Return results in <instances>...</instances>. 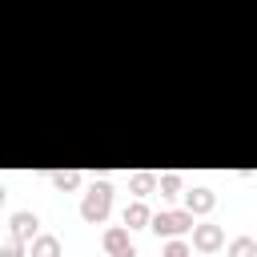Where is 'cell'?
<instances>
[{
  "instance_id": "obj_5",
  "label": "cell",
  "mask_w": 257,
  "mask_h": 257,
  "mask_svg": "<svg viewBox=\"0 0 257 257\" xmlns=\"http://www.w3.org/2000/svg\"><path fill=\"white\" fill-rule=\"evenodd\" d=\"M213 205H217V193H213V189H205V185H201V189H189V193H185V209H189L193 217H197V213H209Z\"/></svg>"
},
{
  "instance_id": "obj_6",
  "label": "cell",
  "mask_w": 257,
  "mask_h": 257,
  "mask_svg": "<svg viewBox=\"0 0 257 257\" xmlns=\"http://www.w3.org/2000/svg\"><path fill=\"white\" fill-rule=\"evenodd\" d=\"M36 213H28V209H20V213H12V237H20V241H32L36 237Z\"/></svg>"
},
{
  "instance_id": "obj_13",
  "label": "cell",
  "mask_w": 257,
  "mask_h": 257,
  "mask_svg": "<svg viewBox=\"0 0 257 257\" xmlns=\"http://www.w3.org/2000/svg\"><path fill=\"white\" fill-rule=\"evenodd\" d=\"M161 257H193V249L185 245V241H177V237H169V245H165V253Z\"/></svg>"
},
{
  "instance_id": "obj_3",
  "label": "cell",
  "mask_w": 257,
  "mask_h": 257,
  "mask_svg": "<svg viewBox=\"0 0 257 257\" xmlns=\"http://www.w3.org/2000/svg\"><path fill=\"white\" fill-rule=\"evenodd\" d=\"M104 253H108V257H137L133 229H124V225H112V229H104Z\"/></svg>"
},
{
  "instance_id": "obj_14",
  "label": "cell",
  "mask_w": 257,
  "mask_h": 257,
  "mask_svg": "<svg viewBox=\"0 0 257 257\" xmlns=\"http://www.w3.org/2000/svg\"><path fill=\"white\" fill-rule=\"evenodd\" d=\"M0 257H24V241H20V237H8V241L0 245Z\"/></svg>"
},
{
  "instance_id": "obj_12",
  "label": "cell",
  "mask_w": 257,
  "mask_h": 257,
  "mask_svg": "<svg viewBox=\"0 0 257 257\" xmlns=\"http://www.w3.org/2000/svg\"><path fill=\"white\" fill-rule=\"evenodd\" d=\"M76 185H80V173H72V169H68V173H52V189H56V193H68V189H76Z\"/></svg>"
},
{
  "instance_id": "obj_2",
  "label": "cell",
  "mask_w": 257,
  "mask_h": 257,
  "mask_svg": "<svg viewBox=\"0 0 257 257\" xmlns=\"http://www.w3.org/2000/svg\"><path fill=\"white\" fill-rule=\"evenodd\" d=\"M149 229H153L157 237H181V233L193 229V213H189V209H161V213H153Z\"/></svg>"
},
{
  "instance_id": "obj_10",
  "label": "cell",
  "mask_w": 257,
  "mask_h": 257,
  "mask_svg": "<svg viewBox=\"0 0 257 257\" xmlns=\"http://www.w3.org/2000/svg\"><path fill=\"white\" fill-rule=\"evenodd\" d=\"M229 257H257V241L245 237V233L233 237V241H229Z\"/></svg>"
},
{
  "instance_id": "obj_15",
  "label": "cell",
  "mask_w": 257,
  "mask_h": 257,
  "mask_svg": "<svg viewBox=\"0 0 257 257\" xmlns=\"http://www.w3.org/2000/svg\"><path fill=\"white\" fill-rule=\"evenodd\" d=\"M4 201H8V189H4V185H0V205H4Z\"/></svg>"
},
{
  "instance_id": "obj_11",
  "label": "cell",
  "mask_w": 257,
  "mask_h": 257,
  "mask_svg": "<svg viewBox=\"0 0 257 257\" xmlns=\"http://www.w3.org/2000/svg\"><path fill=\"white\" fill-rule=\"evenodd\" d=\"M157 189H161L165 201H173V197L181 193V173H165V177H157Z\"/></svg>"
},
{
  "instance_id": "obj_9",
  "label": "cell",
  "mask_w": 257,
  "mask_h": 257,
  "mask_svg": "<svg viewBox=\"0 0 257 257\" xmlns=\"http://www.w3.org/2000/svg\"><path fill=\"white\" fill-rule=\"evenodd\" d=\"M128 189H133L137 197L153 193V189H157V173H149V169H145V173H133V177H128Z\"/></svg>"
},
{
  "instance_id": "obj_7",
  "label": "cell",
  "mask_w": 257,
  "mask_h": 257,
  "mask_svg": "<svg viewBox=\"0 0 257 257\" xmlns=\"http://www.w3.org/2000/svg\"><path fill=\"white\" fill-rule=\"evenodd\" d=\"M149 221H153V213H149V205H145V201L124 205V225H128V229H149Z\"/></svg>"
},
{
  "instance_id": "obj_8",
  "label": "cell",
  "mask_w": 257,
  "mask_h": 257,
  "mask_svg": "<svg viewBox=\"0 0 257 257\" xmlns=\"http://www.w3.org/2000/svg\"><path fill=\"white\" fill-rule=\"evenodd\" d=\"M28 257H60V241H56L52 233H36V237H32Z\"/></svg>"
},
{
  "instance_id": "obj_1",
  "label": "cell",
  "mask_w": 257,
  "mask_h": 257,
  "mask_svg": "<svg viewBox=\"0 0 257 257\" xmlns=\"http://www.w3.org/2000/svg\"><path fill=\"white\" fill-rule=\"evenodd\" d=\"M108 209H112V185H108V181H96V185L84 193V201H80V217H84L88 225H100V221L108 217Z\"/></svg>"
},
{
  "instance_id": "obj_4",
  "label": "cell",
  "mask_w": 257,
  "mask_h": 257,
  "mask_svg": "<svg viewBox=\"0 0 257 257\" xmlns=\"http://www.w3.org/2000/svg\"><path fill=\"white\" fill-rule=\"evenodd\" d=\"M225 245V233H221V225H213V221H205V225H193V249H201V253H217Z\"/></svg>"
}]
</instances>
